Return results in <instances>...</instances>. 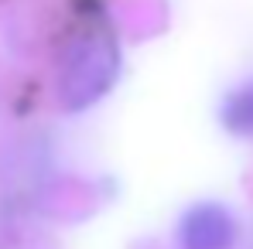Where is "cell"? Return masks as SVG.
<instances>
[{
    "label": "cell",
    "instance_id": "obj_1",
    "mask_svg": "<svg viewBox=\"0 0 253 249\" xmlns=\"http://www.w3.org/2000/svg\"><path fill=\"white\" fill-rule=\"evenodd\" d=\"M120 69L117 38L106 28H92L69 44L58 69V103L65 109H85L110 92Z\"/></svg>",
    "mask_w": 253,
    "mask_h": 249
},
{
    "label": "cell",
    "instance_id": "obj_2",
    "mask_svg": "<svg viewBox=\"0 0 253 249\" xmlns=\"http://www.w3.org/2000/svg\"><path fill=\"white\" fill-rule=\"evenodd\" d=\"M236 239V225L229 212L219 205H195L181 218V246L185 249H229Z\"/></svg>",
    "mask_w": 253,
    "mask_h": 249
},
{
    "label": "cell",
    "instance_id": "obj_3",
    "mask_svg": "<svg viewBox=\"0 0 253 249\" xmlns=\"http://www.w3.org/2000/svg\"><path fill=\"white\" fill-rule=\"evenodd\" d=\"M222 123L233 133H253V85L236 89L222 103Z\"/></svg>",
    "mask_w": 253,
    "mask_h": 249
}]
</instances>
